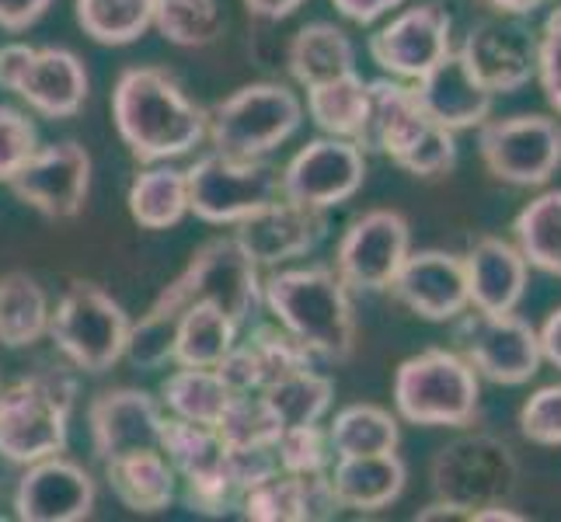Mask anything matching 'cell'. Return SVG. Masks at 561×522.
<instances>
[{
	"label": "cell",
	"instance_id": "6da1fadb",
	"mask_svg": "<svg viewBox=\"0 0 561 522\" xmlns=\"http://www.w3.org/2000/svg\"><path fill=\"white\" fill-rule=\"evenodd\" d=\"M112 119L129 153L144 164L182 158L206 140V108L161 67H133L115 81Z\"/></svg>",
	"mask_w": 561,
	"mask_h": 522
},
{
	"label": "cell",
	"instance_id": "7a4b0ae2",
	"mask_svg": "<svg viewBox=\"0 0 561 522\" xmlns=\"http://www.w3.org/2000/svg\"><path fill=\"white\" fill-rule=\"evenodd\" d=\"M353 289L335 268H279L262 279V303L307 352L324 362H345L356 352Z\"/></svg>",
	"mask_w": 561,
	"mask_h": 522
},
{
	"label": "cell",
	"instance_id": "3957f363",
	"mask_svg": "<svg viewBox=\"0 0 561 522\" xmlns=\"http://www.w3.org/2000/svg\"><path fill=\"white\" fill-rule=\"evenodd\" d=\"M370 137L366 150L387 153L412 178H443L457 167V132L436 123L422 105L415 88L401 84L398 77L370 81Z\"/></svg>",
	"mask_w": 561,
	"mask_h": 522
},
{
	"label": "cell",
	"instance_id": "277c9868",
	"mask_svg": "<svg viewBox=\"0 0 561 522\" xmlns=\"http://www.w3.org/2000/svg\"><path fill=\"white\" fill-rule=\"evenodd\" d=\"M77 380L67 370H43L0 391V456L8 463L46 460L67 450Z\"/></svg>",
	"mask_w": 561,
	"mask_h": 522
},
{
	"label": "cell",
	"instance_id": "5b68a950",
	"mask_svg": "<svg viewBox=\"0 0 561 522\" xmlns=\"http://www.w3.org/2000/svg\"><path fill=\"white\" fill-rule=\"evenodd\" d=\"M394 408L422 429H463L481 408V376L450 348H425L394 373Z\"/></svg>",
	"mask_w": 561,
	"mask_h": 522
},
{
	"label": "cell",
	"instance_id": "8992f818",
	"mask_svg": "<svg viewBox=\"0 0 561 522\" xmlns=\"http://www.w3.org/2000/svg\"><path fill=\"white\" fill-rule=\"evenodd\" d=\"M433 498L471 519L478 509L510 501L519 485V463L506 439L492 432H468L447 442L430 467Z\"/></svg>",
	"mask_w": 561,
	"mask_h": 522
},
{
	"label": "cell",
	"instance_id": "52a82bcc",
	"mask_svg": "<svg viewBox=\"0 0 561 522\" xmlns=\"http://www.w3.org/2000/svg\"><path fill=\"white\" fill-rule=\"evenodd\" d=\"M188 303H213L220 311L244 324L262 303V276L259 265L244 255L238 237H213L185 265V272L161 289L153 300V311L182 314Z\"/></svg>",
	"mask_w": 561,
	"mask_h": 522
},
{
	"label": "cell",
	"instance_id": "ba28073f",
	"mask_svg": "<svg viewBox=\"0 0 561 522\" xmlns=\"http://www.w3.org/2000/svg\"><path fill=\"white\" fill-rule=\"evenodd\" d=\"M304 123V102L286 84H244L206 112L213 150L230 158H265L283 147Z\"/></svg>",
	"mask_w": 561,
	"mask_h": 522
},
{
	"label": "cell",
	"instance_id": "9c48e42d",
	"mask_svg": "<svg viewBox=\"0 0 561 522\" xmlns=\"http://www.w3.org/2000/svg\"><path fill=\"white\" fill-rule=\"evenodd\" d=\"M129 314L102 286L77 279L49 314V335L56 348L84 373H105L126 352Z\"/></svg>",
	"mask_w": 561,
	"mask_h": 522
},
{
	"label": "cell",
	"instance_id": "30bf717a",
	"mask_svg": "<svg viewBox=\"0 0 561 522\" xmlns=\"http://www.w3.org/2000/svg\"><path fill=\"white\" fill-rule=\"evenodd\" d=\"M188 182V212L203 223L238 227L255 209L283 196L279 167L265 158H230L213 150L185 171Z\"/></svg>",
	"mask_w": 561,
	"mask_h": 522
},
{
	"label": "cell",
	"instance_id": "8fae6325",
	"mask_svg": "<svg viewBox=\"0 0 561 522\" xmlns=\"http://www.w3.org/2000/svg\"><path fill=\"white\" fill-rule=\"evenodd\" d=\"M478 153L481 164L502 185L513 188H540L548 185L561 167V123L558 115H506L478 126Z\"/></svg>",
	"mask_w": 561,
	"mask_h": 522
},
{
	"label": "cell",
	"instance_id": "7c38bea8",
	"mask_svg": "<svg viewBox=\"0 0 561 522\" xmlns=\"http://www.w3.org/2000/svg\"><path fill=\"white\" fill-rule=\"evenodd\" d=\"M454 341L457 352L474 366V373L499 386L530 383L540 370V362H545L537 327L516 311L495 314V311L468 306L454 321Z\"/></svg>",
	"mask_w": 561,
	"mask_h": 522
},
{
	"label": "cell",
	"instance_id": "4fadbf2b",
	"mask_svg": "<svg viewBox=\"0 0 561 522\" xmlns=\"http://www.w3.org/2000/svg\"><path fill=\"white\" fill-rule=\"evenodd\" d=\"M0 88L14 91L46 119H73L88 102V70L70 49L14 43L0 49Z\"/></svg>",
	"mask_w": 561,
	"mask_h": 522
},
{
	"label": "cell",
	"instance_id": "5bb4252c",
	"mask_svg": "<svg viewBox=\"0 0 561 522\" xmlns=\"http://www.w3.org/2000/svg\"><path fill=\"white\" fill-rule=\"evenodd\" d=\"M409 251V220L398 209H370L342 234L335 251V272L353 293H387Z\"/></svg>",
	"mask_w": 561,
	"mask_h": 522
},
{
	"label": "cell",
	"instance_id": "9a60e30c",
	"mask_svg": "<svg viewBox=\"0 0 561 522\" xmlns=\"http://www.w3.org/2000/svg\"><path fill=\"white\" fill-rule=\"evenodd\" d=\"M457 53L474 81L492 94L524 91L537 73V35L513 14L474 22Z\"/></svg>",
	"mask_w": 561,
	"mask_h": 522
},
{
	"label": "cell",
	"instance_id": "2e32d148",
	"mask_svg": "<svg viewBox=\"0 0 561 522\" xmlns=\"http://www.w3.org/2000/svg\"><path fill=\"white\" fill-rule=\"evenodd\" d=\"M366 182V150L342 137H321L300 147L279 171L283 199L332 209L350 202Z\"/></svg>",
	"mask_w": 561,
	"mask_h": 522
},
{
	"label": "cell",
	"instance_id": "e0dca14e",
	"mask_svg": "<svg viewBox=\"0 0 561 522\" xmlns=\"http://www.w3.org/2000/svg\"><path fill=\"white\" fill-rule=\"evenodd\" d=\"M450 49H454V18L436 0L404 8L370 35L374 63L387 77H398V81H419Z\"/></svg>",
	"mask_w": 561,
	"mask_h": 522
},
{
	"label": "cell",
	"instance_id": "ac0fdd59",
	"mask_svg": "<svg viewBox=\"0 0 561 522\" xmlns=\"http://www.w3.org/2000/svg\"><path fill=\"white\" fill-rule=\"evenodd\" d=\"M8 185L46 220H73L91 192V153L73 140L38 147Z\"/></svg>",
	"mask_w": 561,
	"mask_h": 522
},
{
	"label": "cell",
	"instance_id": "d6986e66",
	"mask_svg": "<svg viewBox=\"0 0 561 522\" xmlns=\"http://www.w3.org/2000/svg\"><path fill=\"white\" fill-rule=\"evenodd\" d=\"M391 293L404 311L433 324L457 321L471 306L463 258L439 247L409 251L391 282Z\"/></svg>",
	"mask_w": 561,
	"mask_h": 522
},
{
	"label": "cell",
	"instance_id": "ffe728a7",
	"mask_svg": "<svg viewBox=\"0 0 561 522\" xmlns=\"http://www.w3.org/2000/svg\"><path fill=\"white\" fill-rule=\"evenodd\" d=\"M99 488L81 463L60 453L28 463L14 488V515L22 522H81L94 512Z\"/></svg>",
	"mask_w": 561,
	"mask_h": 522
},
{
	"label": "cell",
	"instance_id": "44dd1931",
	"mask_svg": "<svg viewBox=\"0 0 561 522\" xmlns=\"http://www.w3.org/2000/svg\"><path fill=\"white\" fill-rule=\"evenodd\" d=\"M328 234V217L324 209H311L289 199H276L262 209H255L251 217L238 223V244L244 247V255L255 265H283L294 262L300 255H311Z\"/></svg>",
	"mask_w": 561,
	"mask_h": 522
},
{
	"label": "cell",
	"instance_id": "7402d4cb",
	"mask_svg": "<svg viewBox=\"0 0 561 522\" xmlns=\"http://www.w3.org/2000/svg\"><path fill=\"white\" fill-rule=\"evenodd\" d=\"M91 446L102 463L133 450H161V425L164 415L147 391H102L88 408Z\"/></svg>",
	"mask_w": 561,
	"mask_h": 522
},
{
	"label": "cell",
	"instance_id": "603a6c76",
	"mask_svg": "<svg viewBox=\"0 0 561 522\" xmlns=\"http://www.w3.org/2000/svg\"><path fill=\"white\" fill-rule=\"evenodd\" d=\"M241 515L255 522H321L339 515V498L328 471L321 474H273L241 491Z\"/></svg>",
	"mask_w": 561,
	"mask_h": 522
},
{
	"label": "cell",
	"instance_id": "cb8c5ba5",
	"mask_svg": "<svg viewBox=\"0 0 561 522\" xmlns=\"http://www.w3.org/2000/svg\"><path fill=\"white\" fill-rule=\"evenodd\" d=\"M463 272H468L471 306H478V311L506 314L516 311L527 297L530 265L524 251L506 237H478L463 255Z\"/></svg>",
	"mask_w": 561,
	"mask_h": 522
},
{
	"label": "cell",
	"instance_id": "d4e9b609",
	"mask_svg": "<svg viewBox=\"0 0 561 522\" xmlns=\"http://www.w3.org/2000/svg\"><path fill=\"white\" fill-rule=\"evenodd\" d=\"M415 94L430 108L433 119L454 132L481 126L492 115V102H495V94L481 88L471 77V70L463 67L457 49H450L430 73L419 77Z\"/></svg>",
	"mask_w": 561,
	"mask_h": 522
},
{
	"label": "cell",
	"instance_id": "484cf974",
	"mask_svg": "<svg viewBox=\"0 0 561 522\" xmlns=\"http://www.w3.org/2000/svg\"><path fill=\"white\" fill-rule=\"evenodd\" d=\"M328 480H332V491L342 509L380 512L401 498L404 485H409V467H404L398 450L370 456H339Z\"/></svg>",
	"mask_w": 561,
	"mask_h": 522
},
{
	"label": "cell",
	"instance_id": "4316f807",
	"mask_svg": "<svg viewBox=\"0 0 561 522\" xmlns=\"http://www.w3.org/2000/svg\"><path fill=\"white\" fill-rule=\"evenodd\" d=\"M105 477L129 512H164L179 491V474L161 450H133L105 460Z\"/></svg>",
	"mask_w": 561,
	"mask_h": 522
},
{
	"label": "cell",
	"instance_id": "83f0119b",
	"mask_svg": "<svg viewBox=\"0 0 561 522\" xmlns=\"http://www.w3.org/2000/svg\"><path fill=\"white\" fill-rule=\"evenodd\" d=\"M307 115L314 126L328 137L353 140L366 150V137H370V115H374V98H370V81L353 73H342L335 81H324L307 88Z\"/></svg>",
	"mask_w": 561,
	"mask_h": 522
},
{
	"label": "cell",
	"instance_id": "f1b7e54d",
	"mask_svg": "<svg viewBox=\"0 0 561 522\" xmlns=\"http://www.w3.org/2000/svg\"><path fill=\"white\" fill-rule=\"evenodd\" d=\"M286 67L300 88H314L324 81H335L342 73L356 70V46L332 22L304 25L286 49Z\"/></svg>",
	"mask_w": 561,
	"mask_h": 522
},
{
	"label": "cell",
	"instance_id": "f546056e",
	"mask_svg": "<svg viewBox=\"0 0 561 522\" xmlns=\"http://www.w3.org/2000/svg\"><path fill=\"white\" fill-rule=\"evenodd\" d=\"M49 297L28 272H8L0 279V345L28 348L49 335Z\"/></svg>",
	"mask_w": 561,
	"mask_h": 522
},
{
	"label": "cell",
	"instance_id": "4dcf8cb0",
	"mask_svg": "<svg viewBox=\"0 0 561 522\" xmlns=\"http://www.w3.org/2000/svg\"><path fill=\"white\" fill-rule=\"evenodd\" d=\"M513 244L530 268L561 279V188L540 192L513 220Z\"/></svg>",
	"mask_w": 561,
	"mask_h": 522
},
{
	"label": "cell",
	"instance_id": "1f68e13d",
	"mask_svg": "<svg viewBox=\"0 0 561 522\" xmlns=\"http://www.w3.org/2000/svg\"><path fill=\"white\" fill-rule=\"evenodd\" d=\"M161 453L182 480H199L227 471V442L217 425H199L185 418H164Z\"/></svg>",
	"mask_w": 561,
	"mask_h": 522
},
{
	"label": "cell",
	"instance_id": "d6a6232c",
	"mask_svg": "<svg viewBox=\"0 0 561 522\" xmlns=\"http://www.w3.org/2000/svg\"><path fill=\"white\" fill-rule=\"evenodd\" d=\"M238 321H230L220 306L213 303H188L179 317L175 338V362L199 366V370H217V362L238 345Z\"/></svg>",
	"mask_w": 561,
	"mask_h": 522
},
{
	"label": "cell",
	"instance_id": "836d02e7",
	"mask_svg": "<svg viewBox=\"0 0 561 522\" xmlns=\"http://www.w3.org/2000/svg\"><path fill=\"white\" fill-rule=\"evenodd\" d=\"M129 217L144 230H168L179 227L188 212V182L185 171L175 167H150L137 174L129 185Z\"/></svg>",
	"mask_w": 561,
	"mask_h": 522
},
{
	"label": "cell",
	"instance_id": "e575fe53",
	"mask_svg": "<svg viewBox=\"0 0 561 522\" xmlns=\"http://www.w3.org/2000/svg\"><path fill=\"white\" fill-rule=\"evenodd\" d=\"M168 411L185 421L217 425L238 391H230V383L217 370H199V366H182L179 373H171L161 386Z\"/></svg>",
	"mask_w": 561,
	"mask_h": 522
},
{
	"label": "cell",
	"instance_id": "d590c367",
	"mask_svg": "<svg viewBox=\"0 0 561 522\" xmlns=\"http://www.w3.org/2000/svg\"><path fill=\"white\" fill-rule=\"evenodd\" d=\"M335 456H370V453H391L401 442L398 418L377 408V404H350L342 408L328 429Z\"/></svg>",
	"mask_w": 561,
	"mask_h": 522
},
{
	"label": "cell",
	"instance_id": "8d00e7d4",
	"mask_svg": "<svg viewBox=\"0 0 561 522\" xmlns=\"http://www.w3.org/2000/svg\"><path fill=\"white\" fill-rule=\"evenodd\" d=\"M332 397H335V383L314 370H297L276 383H268L262 391V401L276 415L279 429H297V425L321 421L328 408H332Z\"/></svg>",
	"mask_w": 561,
	"mask_h": 522
},
{
	"label": "cell",
	"instance_id": "74e56055",
	"mask_svg": "<svg viewBox=\"0 0 561 522\" xmlns=\"http://www.w3.org/2000/svg\"><path fill=\"white\" fill-rule=\"evenodd\" d=\"M73 14L99 46H133L153 28V0H77Z\"/></svg>",
	"mask_w": 561,
	"mask_h": 522
},
{
	"label": "cell",
	"instance_id": "f35d334b",
	"mask_svg": "<svg viewBox=\"0 0 561 522\" xmlns=\"http://www.w3.org/2000/svg\"><path fill=\"white\" fill-rule=\"evenodd\" d=\"M153 28L171 46L203 49L224 35L227 18L220 0H153Z\"/></svg>",
	"mask_w": 561,
	"mask_h": 522
},
{
	"label": "cell",
	"instance_id": "ab89813d",
	"mask_svg": "<svg viewBox=\"0 0 561 522\" xmlns=\"http://www.w3.org/2000/svg\"><path fill=\"white\" fill-rule=\"evenodd\" d=\"M248 352L255 356L259 362V376H262V391L268 383H276L289 373H297V370H311V362L314 356L307 352V348L286 332V327H273V324H262L255 327L248 338Z\"/></svg>",
	"mask_w": 561,
	"mask_h": 522
},
{
	"label": "cell",
	"instance_id": "60d3db41",
	"mask_svg": "<svg viewBox=\"0 0 561 522\" xmlns=\"http://www.w3.org/2000/svg\"><path fill=\"white\" fill-rule=\"evenodd\" d=\"M179 317L182 314H168V311H150L129 324V338H126V359L140 370H161L168 359H175V338H179Z\"/></svg>",
	"mask_w": 561,
	"mask_h": 522
},
{
	"label": "cell",
	"instance_id": "b9f144b4",
	"mask_svg": "<svg viewBox=\"0 0 561 522\" xmlns=\"http://www.w3.org/2000/svg\"><path fill=\"white\" fill-rule=\"evenodd\" d=\"M217 432L224 436L227 446H276L283 429L262 397L238 394L217 421Z\"/></svg>",
	"mask_w": 561,
	"mask_h": 522
},
{
	"label": "cell",
	"instance_id": "7bdbcfd3",
	"mask_svg": "<svg viewBox=\"0 0 561 522\" xmlns=\"http://www.w3.org/2000/svg\"><path fill=\"white\" fill-rule=\"evenodd\" d=\"M276 456L283 474H321L332 463V442L328 432L314 425H297V429H283L276 439Z\"/></svg>",
	"mask_w": 561,
	"mask_h": 522
},
{
	"label": "cell",
	"instance_id": "ee69618b",
	"mask_svg": "<svg viewBox=\"0 0 561 522\" xmlns=\"http://www.w3.org/2000/svg\"><path fill=\"white\" fill-rule=\"evenodd\" d=\"M519 432L534 446H561V383L537 386V391L519 404Z\"/></svg>",
	"mask_w": 561,
	"mask_h": 522
},
{
	"label": "cell",
	"instance_id": "f6af8a7d",
	"mask_svg": "<svg viewBox=\"0 0 561 522\" xmlns=\"http://www.w3.org/2000/svg\"><path fill=\"white\" fill-rule=\"evenodd\" d=\"M38 150V129L25 112L0 105V182H11Z\"/></svg>",
	"mask_w": 561,
	"mask_h": 522
},
{
	"label": "cell",
	"instance_id": "bcb514c9",
	"mask_svg": "<svg viewBox=\"0 0 561 522\" xmlns=\"http://www.w3.org/2000/svg\"><path fill=\"white\" fill-rule=\"evenodd\" d=\"M537 81L551 112L561 119V4L548 11L537 32Z\"/></svg>",
	"mask_w": 561,
	"mask_h": 522
},
{
	"label": "cell",
	"instance_id": "7dc6e473",
	"mask_svg": "<svg viewBox=\"0 0 561 522\" xmlns=\"http://www.w3.org/2000/svg\"><path fill=\"white\" fill-rule=\"evenodd\" d=\"M227 474L241 491L255 488L259 480L279 474L276 446H227Z\"/></svg>",
	"mask_w": 561,
	"mask_h": 522
},
{
	"label": "cell",
	"instance_id": "c3c4849f",
	"mask_svg": "<svg viewBox=\"0 0 561 522\" xmlns=\"http://www.w3.org/2000/svg\"><path fill=\"white\" fill-rule=\"evenodd\" d=\"M234 501H241V488L230 480L227 471L199 480H185V506L199 515H224Z\"/></svg>",
	"mask_w": 561,
	"mask_h": 522
},
{
	"label": "cell",
	"instance_id": "681fc988",
	"mask_svg": "<svg viewBox=\"0 0 561 522\" xmlns=\"http://www.w3.org/2000/svg\"><path fill=\"white\" fill-rule=\"evenodd\" d=\"M53 8V0H0V28L25 32Z\"/></svg>",
	"mask_w": 561,
	"mask_h": 522
},
{
	"label": "cell",
	"instance_id": "f907efd6",
	"mask_svg": "<svg viewBox=\"0 0 561 522\" xmlns=\"http://www.w3.org/2000/svg\"><path fill=\"white\" fill-rule=\"evenodd\" d=\"M332 4H335V11L342 18H350V22H356V25H374L377 18H383L387 11L401 8L404 0H332Z\"/></svg>",
	"mask_w": 561,
	"mask_h": 522
},
{
	"label": "cell",
	"instance_id": "816d5d0a",
	"mask_svg": "<svg viewBox=\"0 0 561 522\" xmlns=\"http://www.w3.org/2000/svg\"><path fill=\"white\" fill-rule=\"evenodd\" d=\"M540 356H545V362H551L554 370H561V306H554V311L548 314V321L540 324Z\"/></svg>",
	"mask_w": 561,
	"mask_h": 522
},
{
	"label": "cell",
	"instance_id": "f5cc1de1",
	"mask_svg": "<svg viewBox=\"0 0 561 522\" xmlns=\"http://www.w3.org/2000/svg\"><path fill=\"white\" fill-rule=\"evenodd\" d=\"M304 4H307V0H244L248 14L265 18V22H279V18H289Z\"/></svg>",
	"mask_w": 561,
	"mask_h": 522
},
{
	"label": "cell",
	"instance_id": "db71d44e",
	"mask_svg": "<svg viewBox=\"0 0 561 522\" xmlns=\"http://www.w3.org/2000/svg\"><path fill=\"white\" fill-rule=\"evenodd\" d=\"M492 14H513V18H527L537 8H545L548 0H481Z\"/></svg>",
	"mask_w": 561,
	"mask_h": 522
},
{
	"label": "cell",
	"instance_id": "11a10c76",
	"mask_svg": "<svg viewBox=\"0 0 561 522\" xmlns=\"http://www.w3.org/2000/svg\"><path fill=\"white\" fill-rule=\"evenodd\" d=\"M527 515L510 509V501H499V506H489V509H478L471 515V522H524Z\"/></svg>",
	"mask_w": 561,
	"mask_h": 522
}]
</instances>
